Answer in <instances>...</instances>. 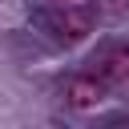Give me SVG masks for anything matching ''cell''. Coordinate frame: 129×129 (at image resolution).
I'll return each mask as SVG.
<instances>
[{"instance_id":"6da1fadb","label":"cell","mask_w":129,"mask_h":129,"mask_svg":"<svg viewBox=\"0 0 129 129\" xmlns=\"http://www.w3.org/2000/svg\"><path fill=\"white\" fill-rule=\"evenodd\" d=\"M48 28L56 32V40L77 44V40H85V36L93 32V16H89L81 4H60V12L48 20Z\"/></svg>"},{"instance_id":"3957f363","label":"cell","mask_w":129,"mask_h":129,"mask_svg":"<svg viewBox=\"0 0 129 129\" xmlns=\"http://www.w3.org/2000/svg\"><path fill=\"white\" fill-rule=\"evenodd\" d=\"M97 73L105 85H129V44H113L101 52L97 60Z\"/></svg>"},{"instance_id":"5b68a950","label":"cell","mask_w":129,"mask_h":129,"mask_svg":"<svg viewBox=\"0 0 129 129\" xmlns=\"http://www.w3.org/2000/svg\"><path fill=\"white\" fill-rule=\"evenodd\" d=\"M52 4H81V0H52Z\"/></svg>"},{"instance_id":"7a4b0ae2","label":"cell","mask_w":129,"mask_h":129,"mask_svg":"<svg viewBox=\"0 0 129 129\" xmlns=\"http://www.w3.org/2000/svg\"><path fill=\"white\" fill-rule=\"evenodd\" d=\"M60 97H64L69 109H97L101 97H105V89H101L97 77H69L64 89H60Z\"/></svg>"},{"instance_id":"277c9868","label":"cell","mask_w":129,"mask_h":129,"mask_svg":"<svg viewBox=\"0 0 129 129\" xmlns=\"http://www.w3.org/2000/svg\"><path fill=\"white\" fill-rule=\"evenodd\" d=\"M121 8H125V0H105V4H101V12H105V16H117Z\"/></svg>"}]
</instances>
